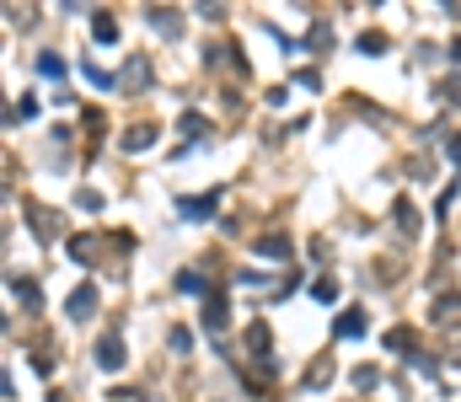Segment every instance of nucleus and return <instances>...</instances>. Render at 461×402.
<instances>
[{
	"instance_id": "6ab92c4d",
	"label": "nucleus",
	"mask_w": 461,
	"mask_h": 402,
	"mask_svg": "<svg viewBox=\"0 0 461 402\" xmlns=\"http://www.w3.org/2000/svg\"><path fill=\"white\" fill-rule=\"evenodd\" d=\"M91 33H97L102 43H113V38H118V22H113V16H91Z\"/></svg>"
},
{
	"instance_id": "f03ea898",
	"label": "nucleus",
	"mask_w": 461,
	"mask_h": 402,
	"mask_svg": "<svg viewBox=\"0 0 461 402\" xmlns=\"http://www.w3.org/2000/svg\"><path fill=\"white\" fill-rule=\"evenodd\" d=\"M145 22L156 27L161 38H177V33H182V16H177V11H167V6H145Z\"/></svg>"
},
{
	"instance_id": "5701e85b",
	"label": "nucleus",
	"mask_w": 461,
	"mask_h": 402,
	"mask_svg": "<svg viewBox=\"0 0 461 402\" xmlns=\"http://www.w3.org/2000/svg\"><path fill=\"white\" fill-rule=\"evenodd\" d=\"M295 86H301V91H322V75L316 70H295Z\"/></svg>"
},
{
	"instance_id": "20e7f679",
	"label": "nucleus",
	"mask_w": 461,
	"mask_h": 402,
	"mask_svg": "<svg viewBox=\"0 0 461 402\" xmlns=\"http://www.w3.org/2000/svg\"><path fill=\"white\" fill-rule=\"evenodd\" d=\"M257 252H263V257H279V263H284V257L295 252V242H290L284 231H263V236H257Z\"/></svg>"
},
{
	"instance_id": "6e6552de",
	"label": "nucleus",
	"mask_w": 461,
	"mask_h": 402,
	"mask_svg": "<svg viewBox=\"0 0 461 402\" xmlns=\"http://www.w3.org/2000/svg\"><path fill=\"white\" fill-rule=\"evenodd\" d=\"M97 365H102V370H123V343L113 338V333L97 343Z\"/></svg>"
},
{
	"instance_id": "b1692460",
	"label": "nucleus",
	"mask_w": 461,
	"mask_h": 402,
	"mask_svg": "<svg viewBox=\"0 0 461 402\" xmlns=\"http://www.w3.org/2000/svg\"><path fill=\"white\" fill-rule=\"evenodd\" d=\"M70 257L86 263V257H91V236H70Z\"/></svg>"
},
{
	"instance_id": "dca6fc26",
	"label": "nucleus",
	"mask_w": 461,
	"mask_h": 402,
	"mask_svg": "<svg viewBox=\"0 0 461 402\" xmlns=\"http://www.w3.org/2000/svg\"><path fill=\"white\" fill-rule=\"evenodd\" d=\"M360 54H370V60L387 54V33H360Z\"/></svg>"
},
{
	"instance_id": "cd10ccee",
	"label": "nucleus",
	"mask_w": 461,
	"mask_h": 402,
	"mask_svg": "<svg viewBox=\"0 0 461 402\" xmlns=\"http://www.w3.org/2000/svg\"><path fill=\"white\" fill-rule=\"evenodd\" d=\"M445 150H450V161H461V134H456V140H445Z\"/></svg>"
},
{
	"instance_id": "393cba45",
	"label": "nucleus",
	"mask_w": 461,
	"mask_h": 402,
	"mask_svg": "<svg viewBox=\"0 0 461 402\" xmlns=\"http://www.w3.org/2000/svg\"><path fill=\"white\" fill-rule=\"evenodd\" d=\"M38 70H43V75H65V60H60V54H43V60H38Z\"/></svg>"
},
{
	"instance_id": "412c9836",
	"label": "nucleus",
	"mask_w": 461,
	"mask_h": 402,
	"mask_svg": "<svg viewBox=\"0 0 461 402\" xmlns=\"http://www.w3.org/2000/svg\"><path fill=\"white\" fill-rule=\"evenodd\" d=\"M456 306H461V295H440V301L429 306V317L440 322V317H450V311H456Z\"/></svg>"
},
{
	"instance_id": "bb28decb",
	"label": "nucleus",
	"mask_w": 461,
	"mask_h": 402,
	"mask_svg": "<svg viewBox=\"0 0 461 402\" xmlns=\"http://www.w3.org/2000/svg\"><path fill=\"white\" fill-rule=\"evenodd\" d=\"M199 16H209V22H220V16H226V6H220V0H199Z\"/></svg>"
},
{
	"instance_id": "1a4fd4ad",
	"label": "nucleus",
	"mask_w": 461,
	"mask_h": 402,
	"mask_svg": "<svg viewBox=\"0 0 461 402\" xmlns=\"http://www.w3.org/2000/svg\"><path fill=\"white\" fill-rule=\"evenodd\" d=\"M11 295L22 301V311H43V295H38L33 279H11Z\"/></svg>"
},
{
	"instance_id": "aec40b11",
	"label": "nucleus",
	"mask_w": 461,
	"mask_h": 402,
	"mask_svg": "<svg viewBox=\"0 0 461 402\" xmlns=\"http://www.w3.org/2000/svg\"><path fill=\"white\" fill-rule=\"evenodd\" d=\"M311 295H316L322 306H333V301H338V279H316V284H311Z\"/></svg>"
},
{
	"instance_id": "a878e982",
	"label": "nucleus",
	"mask_w": 461,
	"mask_h": 402,
	"mask_svg": "<svg viewBox=\"0 0 461 402\" xmlns=\"http://www.w3.org/2000/svg\"><path fill=\"white\" fill-rule=\"evenodd\" d=\"M75 204H81V209H102V194H97V188H81V194H75Z\"/></svg>"
},
{
	"instance_id": "ddd939ff",
	"label": "nucleus",
	"mask_w": 461,
	"mask_h": 402,
	"mask_svg": "<svg viewBox=\"0 0 461 402\" xmlns=\"http://www.w3.org/2000/svg\"><path fill=\"white\" fill-rule=\"evenodd\" d=\"M204 328H209V333L226 328V301H220V295H209V301H204Z\"/></svg>"
},
{
	"instance_id": "9b49d317",
	"label": "nucleus",
	"mask_w": 461,
	"mask_h": 402,
	"mask_svg": "<svg viewBox=\"0 0 461 402\" xmlns=\"http://www.w3.org/2000/svg\"><path fill=\"white\" fill-rule=\"evenodd\" d=\"M150 140H156V129H150V123H134V129H129V134H123L118 145H123V150H145V145H150Z\"/></svg>"
},
{
	"instance_id": "f257e3e1",
	"label": "nucleus",
	"mask_w": 461,
	"mask_h": 402,
	"mask_svg": "<svg viewBox=\"0 0 461 402\" xmlns=\"http://www.w3.org/2000/svg\"><path fill=\"white\" fill-rule=\"evenodd\" d=\"M118 86H123V91H145V86H150V60H145V54H129V60H123Z\"/></svg>"
},
{
	"instance_id": "4be33fe9",
	"label": "nucleus",
	"mask_w": 461,
	"mask_h": 402,
	"mask_svg": "<svg viewBox=\"0 0 461 402\" xmlns=\"http://www.w3.org/2000/svg\"><path fill=\"white\" fill-rule=\"evenodd\" d=\"M167 343H172L177 354H188V349H194V333H188V328H172V333H167Z\"/></svg>"
},
{
	"instance_id": "4468645a",
	"label": "nucleus",
	"mask_w": 461,
	"mask_h": 402,
	"mask_svg": "<svg viewBox=\"0 0 461 402\" xmlns=\"http://www.w3.org/2000/svg\"><path fill=\"white\" fill-rule=\"evenodd\" d=\"M333 333H338V338H360V333H365V311H343Z\"/></svg>"
},
{
	"instance_id": "f3484780",
	"label": "nucleus",
	"mask_w": 461,
	"mask_h": 402,
	"mask_svg": "<svg viewBox=\"0 0 461 402\" xmlns=\"http://www.w3.org/2000/svg\"><path fill=\"white\" fill-rule=\"evenodd\" d=\"M182 134H188V140L209 134V118H204V113H182Z\"/></svg>"
},
{
	"instance_id": "f8f14e48",
	"label": "nucleus",
	"mask_w": 461,
	"mask_h": 402,
	"mask_svg": "<svg viewBox=\"0 0 461 402\" xmlns=\"http://www.w3.org/2000/svg\"><path fill=\"white\" fill-rule=\"evenodd\" d=\"M328 381H333V359H328V354H322V359H316L311 370H306V391H316V386H328Z\"/></svg>"
},
{
	"instance_id": "2eb2a0df",
	"label": "nucleus",
	"mask_w": 461,
	"mask_h": 402,
	"mask_svg": "<svg viewBox=\"0 0 461 402\" xmlns=\"http://www.w3.org/2000/svg\"><path fill=\"white\" fill-rule=\"evenodd\" d=\"M177 290H188V295H209V274H177Z\"/></svg>"
},
{
	"instance_id": "7ed1b4c3",
	"label": "nucleus",
	"mask_w": 461,
	"mask_h": 402,
	"mask_svg": "<svg viewBox=\"0 0 461 402\" xmlns=\"http://www.w3.org/2000/svg\"><path fill=\"white\" fill-rule=\"evenodd\" d=\"M91 311H97V284L70 290V317H75V322H91Z\"/></svg>"
},
{
	"instance_id": "0eeeda50",
	"label": "nucleus",
	"mask_w": 461,
	"mask_h": 402,
	"mask_svg": "<svg viewBox=\"0 0 461 402\" xmlns=\"http://www.w3.org/2000/svg\"><path fill=\"white\" fill-rule=\"evenodd\" d=\"M247 349H252V359H257L263 370H274V365H268V328H263V322H252V328H247Z\"/></svg>"
},
{
	"instance_id": "c85d7f7f",
	"label": "nucleus",
	"mask_w": 461,
	"mask_h": 402,
	"mask_svg": "<svg viewBox=\"0 0 461 402\" xmlns=\"http://www.w3.org/2000/svg\"><path fill=\"white\" fill-rule=\"evenodd\" d=\"M450 60H456V65H461V38H456V43H450Z\"/></svg>"
},
{
	"instance_id": "a211bd4d",
	"label": "nucleus",
	"mask_w": 461,
	"mask_h": 402,
	"mask_svg": "<svg viewBox=\"0 0 461 402\" xmlns=\"http://www.w3.org/2000/svg\"><path fill=\"white\" fill-rule=\"evenodd\" d=\"M354 386H360V391L381 386V370H376V365H354Z\"/></svg>"
},
{
	"instance_id": "9d476101",
	"label": "nucleus",
	"mask_w": 461,
	"mask_h": 402,
	"mask_svg": "<svg viewBox=\"0 0 461 402\" xmlns=\"http://www.w3.org/2000/svg\"><path fill=\"white\" fill-rule=\"evenodd\" d=\"M81 70H86V81L97 86V91H118V75H113V70H102V65H97V60H86V65H81Z\"/></svg>"
},
{
	"instance_id": "423d86ee",
	"label": "nucleus",
	"mask_w": 461,
	"mask_h": 402,
	"mask_svg": "<svg viewBox=\"0 0 461 402\" xmlns=\"http://www.w3.org/2000/svg\"><path fill=\"white\" fill-rule=\"evenodd\" d=\"M391 220H397V231L408 236V242L418 236V209H413L408 199H397V204H391Z\"/></svg>"
},
{
	"instance_id": "39448f33",
	"label": "nucleus",
	"mask_w": 461,
	"mask_h": 402,
	"mask_svg": "<svg viewBox=\"0 0 461 402\" xmlns=\"http://www.w3.org/2000/svg\"><path fill=\"white\" fill-rule=\"evenodd\" d=\"M182 220H209V215H215V209H220V194H204V199H182Z\"/></svg>"
}]
</instances>
